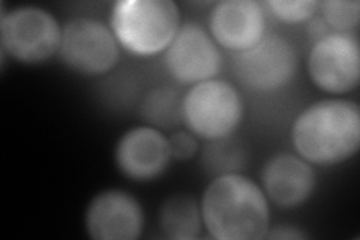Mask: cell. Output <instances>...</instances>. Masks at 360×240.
<instances>
[{
	"mask_svg": "<svg viewBox=\"0 0 360 240\" xmlns=\"http://www.w3.org/2000/svg\"><path fill=\"white\" fill-rule=\"evenodd\" d=\"M201 209L186 194L167 198L160 210V228L165 237L173 240H193L201 232Z\"/></svg>",
	"mask_w": 360,
	"mask_h": 240,
	"instance_id": "obj_14",
	"label": "cell"
},
{
	"mask_svg": "<svg viewBox=\"0 0 360 240\" xmlns=\"http://www.w3.org/2000/svg\"><path fill=\"white\" fill-rule=\"evenodd\" d=\"M233 71L255 92H274L287 86L297 71L295 45L281 35L264 37L254 47L236 53Z\"/></svg>",
	"mask_w": 360,
	"mask_h": 240,
	"instance_id": "obj_7",
	"label": "cell"
},
{
	"mask_svg": "<svg viewBox=\"0 0 360 240\" xmlns=\"http://www.w3.org/2000/svg\"><path fill=\"white\" fill-rule=\"evenodd\" d=\"M115 159L123 176L135 182H148L160 177L170 164V144L162 131L135 127L120 137Z\"/></svg>",
	"mask_w": 360,
	"mask_h": 240,
	"instance_id": "obj_11",
	"label": "cell"
},
{
	"mask_svg": "<svg viewBox=\"0 0 360 240\" xmlns=\"http://www.w3.org/2000/svg\"><path fill=\"white\" fill-rule=\"evenodd\" d=\"M62 27L47 9L18 6L9 13L2 11L0 45L2 53L25 65L47 62L59 53Z\"/></svg>",
	"mask_w": 360,
	"mask_h": 240,
	"instance_id": "obj_5",
	"label": "cell"
},
{
	"mask_svg": "<svg viewBox=\"0 0 360 240\" xmlns=\"http://www.w3.org/2000/svg\"><path fill=\"white\" fill-rule=\"evenodd\" d=\"M210 33L221 47L240 53L264 38L266 17L255 0H224L210 13Z\"/></svg>",
	"mask_w": 360,
	"mask_h": 240,
	"instance_id": "obj_12",
	"label": "cell"
},
{
	"mask_svg": "<svg viewBox=\"0 0 360 240\" xmlns=\"http://www.w3.org/2000/svg\"><path fill=\"white\" fill-rule=\"evenodd\" d=\"M167 71L180 84H197L215 78L222 68L217 42L198 25L179 29L164 56Z\"/></svg>",
	"mask_w": 360,
	"mask_h": 240,
	"instance_id": "obj_9",
	"label": "cell"
},
{
	"mask_svg": "<svg viewBox=\"0 0 360 240\" xmlns=\"http://www.w3.org/2000/svg\"><path fill=\"white\" fill-rule=\"evenodd\" d=\"M266 6L281 21L300 23L314 17L320 8V2L317 0H269Z\"/></svg>",
	"mask_w": 360,
	"mask_h": 240,
	"instance_id": "obj_18",
	"label": "cell"
},
{
	"mask_svg": "<svg viewBox=\"0 0 360 240\" xmlns=\"http://www.w3.org/2000/svg\"><path fill=\"white\" fill-rule=\"evenodd\" d=\"M201 220L218 240L264 239L270 210L264 191L240 173L213 179L201 198Z\"/></svg>",
	"mask_w": 360,
	"mask_h": 240,
	"instance_id": "obj_1",
	"label": "cell"
},
{
	"mask_svg": "<svg viewBox=\"0 0 360 240\" xmlns=\"http://www.w3.org/2000/svg\"><path fill=\"white\" fill-rule=\"evenodd\" d=\"M317 176L312 165L292 153H278L264 164L262 185L267 200L278 208L296 209L314 194Z\"/></svg>",
	"mask_w": 360,
	"mask_h": 240,
	"instance_id": "obj_13",
	"label": "cell"
},
{
	"mask_svg": "<svg viewBox=\"0 0 360 240\" xmlns=\"http://www.w3.org/2000/svg\"><path fill=\"white\" fill-rule=\"evenodd\" d=\"M84 224L94 240H135L143 233L144 213L127 191L107 189L89 203Z\"/></svg>",
	"mask_w": 360,
	"mask_h": 240,
	"instance_id": "obj_10",
	"label": "cell"
},
{
	"mask_svg": "<svg viewBox=\"0 0 360 240\" xmlns=\"http://www.w3.org/2000/svg\"><path fill=\"white\" fill-rule=\"evenodd\" d=\"M264 239H281V240H300L308 239V234L292 225H276L274 228L269 227Z\"/></svg>",
	"mask_w": 360,
	"mask_h": 240,
	"instance_id": "obj_20",
	"label": "cell"
},
{
	"mask_svg": "<svg viewBox=\"0 0 360 240\" xmlns=\"http://www.w3.org/2000/svg\"><path fill=\"white\" fill-rule=\"evenodd\" d=\"M201 164L209 175L215 177L229 173H239L246 165L245 149L231 137L213 140L202 149Z\"/></svg>",
	"mask_w": 360,
	"mask_h": 240,
	"instance_id": "obj_16",
	"label": "cell"
},
{
	"mask_svg": "<svg viewBox=\"0 0 360 240\" xmlns=\"http://www.w3.org/2000/svg\"><path fill=\"white\" fill-rule=\"evenodd\" d=\"M323 20L332 30L347 33L357 27L360 21V4L357 0H328L320 4Z\"/></svg>",
	"mask_w": 360,
	"mask_h": 240,
	"instance_id": "obj_17",
	"label": "cell"
},
{
	"mask_svg": "<svg viewBox=\"0 0 360 240\" xmlns=\"http://www.w3.org/2000/svg\"><path fill=\"white\" fill-rule=\"evenodd\" d=\"M308 71L314 84L324 92L333 95L352 92L360 80L357 39L338 32L317 39L308 57Z\"/></svg>",
	"mask_w": 360,
	"mask_h": 240,
	"instance_id": "obj_8",
	"label": "cell"
},
{
	"mask_svg": "<svg viewBox=\"0 0 360 240\" xmlns=\"http://www.w3.org/2000/svg\"><path fill=\"white\" fill-rule=\"evenodd\" d=\"M120 45L103 21L78 17L62 27L60 61L71 71L84 77H98L111 71L119 62Z\"/></svg>",
	"mask_w": 360,
	"mask_h": 240,
	"instance_id": "obj_6",
	"label": "cell"
},
{
	"mask_svg": "<svg viewBox=\"0 0 360 240\" xmlns=\"http://www.w3.org/2000/svg\"><path fill=\"white\" fill-rule=\"evenodd\" d=\"M300 158L315 165H336L360 146V110L348 99H323L303 110L291 128Z\"/></svg>",
	"mask_w": 360,
	"mask_h": 240,
	"instance_id": "obj_2",
	"label": "cell"
},
{
	"mask_svg": "<svg viewBox=\"0 0 360 240\" xmlns=\"http://www.w3.org/2000/svg\"><path fill=\"white\" fill-rule=\"evenodd\" d=\"M184 96L173 86H158L144 95L140 116L160 131L176 130L184 123Z\"/></svg>",
	"mask_w": 360,
	"mask_h": 240,
	"instance_id": "obj_15",
	"label": "cell"
},
{
	"mask_svg": "<svg viewBox=\"0 0 360 240\" xmlns=\"http://www.w3.org/2000/svg\"><path fill=\"white\" fill-rule=\"evenodd\" d=\"M168 144H170L172 159L177 161H189L198 152V141L194 134L191 131H176L168 137Z\"/></svg>",
	"mask_w": 360,
	"mask_h": 240,
	"instance_id": "obj_19",
	"label": "cell"
},
{
	"mask_svg": "<svg viewBox=\"0 0 360 240\" xmlns=\"http://www.w3.org/2000/svg\"><path fill=\"white\" fill-rule=\"evenodd\" d=\"M182 110L188 130L207 141L231 137L243 118L238 89L215 78L191 87L184 96Z\"/></svg>",
	"mask_w": 360,
	"mask_h": 240,
	"instance_id": "obj_4",
	"label": "cell"
},
{
	"mask_svg": "<svg viewBox=\"0 0 360 240\" xmlns=\"http://www.w3.org/2000/svg\"><path fill=\"white\" fill-rule=\"evenodd\" d=\"M110 29L129 53L153 56L172 44L180 13L173 0H120L112 6Z\"/></svg>",
	"mask_w": 360,
	"mask_h": 240,
	"instance_id": "obj_3",
	"label": "cell"
}]
</instances>
